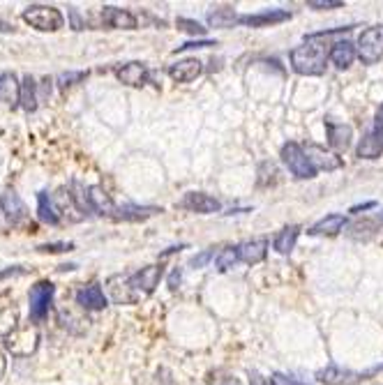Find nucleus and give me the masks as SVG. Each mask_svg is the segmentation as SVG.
Here are the masks:
<instances>
[{"mask_svg":"<svg viewBox=\"0 0 383 385\" xmlns=\"http://www.w3.org/2000/svg\"><path fill=\"white\" fill-rule=\"evenodd\" d=\"M76 302L81 304L83 309H92V311H99L106 307V295L104 290L99 288L97 284H90V286H83L81 290L76 293Z\"/></svg>","mask_w":383,"mask_h":385,"instance_id":"f3484780","label":"nucleus"},{"mask_svg":"<svg viewBox=\"0 0 383 385\" xmlns=\"http://www.w3.org/2000/svg\"><path fill=\"white\" fill-rule=\"evenodd\" d=\"M5 369H7L5 358H3V353H0V379H3V376H5Z\"/></svg>","mask_w":383,"mask_h":385,"instance_id":"49530a36","label":"nucleus"},{"mask_svg":"<svg viewBox=\"0 0 383 385\" xmlns=\"http://www.w3.org/2000/svg\"><path fill=\"white\" fill-rule=\"evenodd\" d=\"M178 28H183L190 35H206V28L194 19H178Z\"/></svg>","mask_w":383,"mask_h":385,"instance_id":"473e14b6","label":"nucleus"},{"mask_svg":"<svg viewBox=\"0 0 383 385\" xmlns=\"http://www.w3.org/2000/svg\"><path fill=\"white\" fill-rule=\"evenodd\" d=\"M21 106L26 108L28 113H33L35 108H38V83H35V79L31 74L24 76V81H21Z\"/></svg>","mask_w":383,"mask_h":385,"instance_id":"bb28decb","label":"nucleus"},{"mask_svg":"<svg viewBox=\"0 0 383 385\" xmlns=\"http://www.w3.org/2000/svg\"><path fill=\"white\" fill-rule=\"evenodd\" d=\"M346 31H351V26L307 35L305 42L291 51V67H293L295 74L321 76L323 72H326V60L330 58V49L323 40H328L330 35H335V33H346Z\"/></svg>","mask_w":383,"mask_h":385,"instance_id":"f257e3e1","label":"nucleus"},{"mask_svg":"<svg viewBox=\"0 0 383 385\" xmlns=\"http://www.w3.org/2000/svg\"><path fill=\"white\" fill-rule=\"evenodd\" d=\"M180 277H183V272H180L178 268H176V270L171 272V277H169V286H171V288H178V284H180Z\"/></svg>","mask_w":383,"mask_h":385,"instance_id":"79ce46f5","label":"nucleus"},{"mask_svg":"<svg viewBox=\"0 0 383 385\" xmlns=\"http://www.w3.org/2000/svg\"><path fill=\"white\" fill-rule=\"evenodd\" d=\"M38 249L47 252V254H60V252H72L74 249V245L72 243H51V245H40Z\"/></svg>","mask_w":383,"mask_h":385,"instance_id":"c9c22d12","label":"nucleus"},{"mask_svg":"<svg viewBox=\"0 0 383 385\" xmlns=\"http://www.w3.org/2000/svg\"><path fill=\"white\" fill-rule=\"evenodd\" d=\"M326 132H328V143L335 150L344 152L351 145L353 129L349 125H332V122H326Z\"/></svg>","mask_w":383,"mask_h":385,"instance_id":"5701e85b","label":"nucleus"},{"mask_svg":"<svg viewBox=\"0 0 383 385\" xmlns=\"http://www.w3.org/2000/svg\"><path fill=\"white\" fill-rule=\"evenodd\" d=\"M115 76L120 79L125 85H132V88H141V85L148 83V67L143 63H125L122 67L115 69Z\"/></svg>","mask_w":383,"mask_h":385,"instance_id":"ddd939ff","label":"nucleus"},{"mask_svg":"<svg viewBox=\"0 0 383 385\" xmlns=\"http://www.w3.org/2000/svg\"><path fill=\"white\" fill-rule=\"evenodd\" d=\"M305 152H307L309 162H312V166L316 171H319V169L335 171V169L342 166V159H339L337 155H332V152H328V150H323L321 145H316V143H309L305 148Z\"/></svg>","mask_w":383,"mask_h":385,"instance_id":"2eb2a0df","label":"nucleus"},{"mask_svg":"<svg viewBox=\"0 0 383 385\" xmlns=\"http://www.w3.org/2000/svg\"><path fill=\"white\" fill-rule=\"evenodd\" d=\"M288 19H291V12L288 10H266L259 14H243V17H238V24L250 28H266V26L282 24V21H288Z\"/></svg>","mask_w":383,"mask_h":385,"instance_id":"1a4fd4ad","label":"nucleus"},{"mask_svg":"<svg viewBox=\"0 0 383 385\" xmlns=\"http://www.w3.org/2000/svg\"><path fill=\"white\" fill-rule=\"evenodd\" d=\"M270 383L272 385H307V383H300V381H295V379H288V376H284V374H272L270 376Z\"/></svg>","mask_w":383,"mask_h":385,"instance_id":"4c0bfd02","label":"nucleus"},{"mask_svg":"<svg viewBox=\"0 0 383 385\" xmlns=\"http://www.w3.org/2000/svg\"><path fill=\"white\" fill-rule=\"evenodd\" d=\"M241 261V254H238V247H227V249H222L218 256H215V265L220 268V270H229V268H234V263Z\"/></svg>","mask_w":383,"mask_h":385,"instance_id":"7c9ffc66","label":"nucleus"},{"mask_svg":"<svg viewBox=\"0 0 383 385\" xmlns=\"http://www.w3.org/2000/svg\"><path fill=\"white\" fill-rule=\"evenodd\" d=\"M26 270L24 268H19V265H14V268H7V270L0 272V279H5V277H14V275H24Z\"/></svg>","mask_w":383,"mask_h":385,"instance_id":"a19ab883","label":"nucleus"},{"mask_svg":"<svg viewBox=\"0 0 383 385\" xmlns=\"http://www.w3.org/2000/svg\"><path fill=\"white\" fill-rule=\"evenodd\" d=\"M38 217L42 222H47V224H58V222H60V215H58L54 201L49 199L47 192L38 194Z\"/></svg>","mask_w":383,"mask_h":385,"instance_id":"cd10ccee","label":"nucleus"},{"mask_svg":"<svg viewBox=\"0 0 383 385\" xmlns=\"http://www.w3.org/2000/svg\"><path fill=\"white\" fill-rule=\"evenodd\" d=\"M250 379H252V385H272L270 379H261V376H259L256 372H252Z\"/></svg>","mask_w":383,"mask_h":385,"instance_id":"37998d69","label":"nucleus"},{"mask_svg":"<svg viewBox=\"0 0 383 385\" xmlns=\"http://www.w3.org/2000/svg\"><path fill=\"white\" fill-rule=\"evenodd\" d=\"M379 369L381 367L370 369V372H353V369H342L337 365H330V367L319 369V372H316V381L323 383V385H353L358 381H365L367 376L379 372Z\"/></svg>","mask_w":383,"mask_h":385,"instance_id":"0eeeda50","label":"nucleus"},{"mask_svg":"<svg viewBox=\"0 0 383 385\" xmlns=\"http://www.w3.org/2000/svg\"><path fill=\"white\" fill-rule=\"evenodd\" d=\"M81 79H85V72H65V74L58 76V85L67 88V85H72L74 81H81Z\"/></svg>","mask_w":383,"mask_h":385,"instance_id":"f704fd0d","label":"nucleus"},{"mask_svg":"<svg viewBox=\"0 0 383 385\" xmlns=\"http://www.w3.org/2000/svg\"><path fill=\"white\" fill-rule=\"evenodd\" d=\"M56 286L51 281H38L31 293H28V300H31V318L35 323L44 321L49 309H51V300H54Z\"/></svg>","mask_w":383,"mask_h":385,"instance_id":"423d86ee","label":"nucleus"},{"mask_svg":"<svg viewBox=\"0 0 383 385\" xmlns=\"http://www.w3.org/2000/svg\"><path fill=\"white\" fill-rule=\"evenodd\" d=\"M238 24V17L231 7H218V10L208 12V26L213 28H231Z\"/></svg>","mask_w":383,"mask_h":385,"instance_id":"c85d7f7f","label":"nucleus"},{"mask_svg":"<svg viewBox=\"0 0 383 385\" xmlns=\"http://www.w3.org/2000/svg\"><path fill=\"white\" fill-rule=\"evenodd\" d=\"M349 227L346 224V217L344 215H326L323 220H319L314 224L312 229H307L309 236H337Z\"/></svg>","mask_w":383,"mask_h":385,"instance_id":"a211bd4d","label":"nucleus"},{"mask_svg":"<svg viewBox=\"0 0 383 385\" xmlns=\"http://www.w3.org/2000/svg\"><path fill=\"white\" fill-rule=\"evenodd\" d=\"M24 21L31 24L33 28H38L42 33H54L60 31L65 26V17L60 14V10H56L51 5H31L26 7L24 12Z\"/></svg>","mask_w":383,"mask_h":385,"instance_id":"7ed1b4c3","label":"nucleus"},{"mask_svg":"<svg viewBox=\"0 0 383 385\" xmlns=\"http://www.w3.org/2000/svg\"><path fill=\"white\" fill-rule=\"evenodd\" d=\"M0 208H3L5 217L12 224H21L28 217V210H26L24 201H21V196L17 192H5L3 199H0Z\"/></svg>","mask_w":383,"mask_h":385,"instance_id":"dca6fc26","label":"nucleus"},{"mask_svg":"<svg viewBox=\"0 0 383 385\" xmlns=\"http://www.w3.org/2000/svg\"><path fill=\"white\" fill-rule=\"evenodd\" d=\"M12 31H14V28H12L10 24H7V21L0 19V33H12Z\"/></svg>","mask_w":383,"mask_h":385,"instance_id":"a18cd8bd","label":"nucleus"},{"mask_svg":"<svg viewBox=\"0 0 383 385\" xmlns=\"http://www.w3.org/2000/svg\"><path fill=\"white\" fill-rule=\"evenodd\" d=\"M356 56H358V49L353 47L349 40L335 42V44L330 47V60L335 63V67H339V69L351 67V63L356 60Z\"/></svg>","mask_w":383,"mask_h":385,"instance_id":"aec40b11","label":"nucleus"},{"mask_svg":"<svg viewBox=\"0 0 383 385\" xmlns=\"http://www.w3.org/2000/svg\"><path fill=\"white\" fill-rule=\"evenodd\" d=\"M88 196H90V206H92V213H99V215H115V206L113 201L109 199L102 187H88Z\"/></svg>","mask_w":383,"mask_h":385,"instance_id":"b1692460","label":"nucleus"},{"mask_svg":"<svg viewBox=\"0 0 383 385\" xmlns=\"http://www.w3.org/2000/svg\"><path fill=\"white\" fill-rule=\"evenodd\" d=\"M279 157H282V162L286 164V169L291 171L295 178H300V180L316 178V169L312 166V162H309L305 148L298 145L295 141H288V143L282 145Z\"/></svg>","mask_w":383,"mask_h":385,"instance_id":"f03ea898","label":"nucleus"},{"mask_svg":"<svg viewBox=\"0 0 383 385\" xmlns=\"http://www.w3.org/2000/svg\"><path fill=\"white\" fill-rule=\"evenodd\" d=\"M204 72V63L197 60V58H185V60L173 63L169 67V76L178 83H190L197 76H201Z\"/></svg>","mask_w":383,"mask_h":385,"instance_id":"9b49d317","label":"nucleus"},{"mask_svg":"<svg viewBox=\"0 0 383 385\" xmlns=\"http://www.w3.org/2000/svg\"><path fill=\"white\" fill-rule=\"evenodd\" d=\"M208 385H241V381L227 369H215V372H208Z\"/></svg>","mask_w":383,"mask_h":385,"instance_id":"2f4dec72","label":"nucleus"},{"mask_svg":"<svg viewBox=\"0 0 383 385\" xmlns=\"http://www.w3.org/2000/svg\"><path fill=\"white\" fill-rule=\"evenodd\" d=\"M377 220H379V224H381V227H383V210H381V213H379V217H377Z\"/></svg>","mask_w":383,"mask_h":385,"instance_id":"de8ad7c7","label":"nucleus"},{"mask_svg":"<svg viewBox=\"0 0 383 385\" xmlns=\"http://www.w3.org/2000/svg\"><path fill=\"white\" fill-rule=\"evenodd\" d=\"M19 309L17 304H14V300L7 293L0 295V337H7L12 335L14 330L19 328Z\"/></svg>","mask_w":383,"mask_h":385,"instance_id":"f8f14e48","label":"nucleus"},{"mask_svg":"<svg viewBox=\"0 0 383 385\" xmlns=\"http://www.w3.org/2000/svg\"><path fill=\"white\" fill-rule=\"evenodd\" d=\"M160 279H162V265H146V268H141L139 272H134L132 277H127L129 286L146 295L153 293L155 286L160 284Z\"/></svg>","mask_w":383,"mask_h":385,"instance_id":"6e6552de","label":"nucleus"},{"mask_svg":"<svg viewBox=\"0 0 383 385\" xmlns=\"http://www.w3.org/2000/svg\"><path fill=\"white\" fill-rule=\"evenodd\" d=\"M358 58L365 65H374L383 58V26H370L358 38Z\"/></svg>","mask_w":383,"mask_h":385,"instance_id":"39448f33","label":"nucleus"},{"mask_svg":"<svg viewBox=\"0 0 383 385\" xmlns=\"http://www.w3.org/2000/svg\"><path fill=\"white\" fill-rule=\"evenodd\" d=\"M381 152H383V139H381L379 134L370 132V134L363 136V141H360L356 155L360 159H377Z\"/></svg>","mask_w":383,"mask_h":385,"instance_id":"a878e982","label":"nucleus"},{"mask_svg":"<svg viewBox=\"0 0 383 385\" xmlns=\"http://www.w3.org/2000/svg\"><path fill=\"white\" fill-rule=\"evenodd\" d=\"M238 254H241V261H245V263H250V265L261 263L266 259V254H268V240L259 238V240H247V243L238 245Z\"/></svg>","mask_w":383,"mask_h":385,"instance_id":"6ab92c4d","label":"nucleus"},{"mask_svg":"<svg viewBox=\"0 0 383 385\" xmlns=\"http://www.w3.org/2000/svg\"><path fill=\"white\" fill-rule=\"evenodd\" d=\"M102 24L109 26V28H122V31H134L139 26V21L132 12L127 10H120V7H104L102 10Z\"/></svg>","mask_w":383,"mask_h":385,"instance_id":"4468645a","label":"nucleus"},{"mask_svg":"<svg viewBox=\"0 0 383 385\" xmlns=\"http://www.w3.org/2000/svg\"><path fill=\"white\" fill-rule=\"evenodd\" d=\"M307 7L309 10H337V7H344V0H309Z\"/></svg>","mask_w":383,"mask_h":385,"instance_id":"72a5a7b5","label":"nucleus"},{"mask_svg":"<svg viewBox=\"0 0 383 385\" xmlns=\"http://www.w3.org/2000/svg\"><path fill=\"white\" fill-rule=\"evenodd\" d=\"M180 208L185 210H192V213H199V215H211V213H220V201L213 199L211 194H204V192H190L185 194V199L180 201Z\"/></svg>","mask_w":383,"mask_h":385,"instance_id":"9d476101","label":"nucleus"},{"mask_svg":"<svg viewBox=\"0 0 383 385\" xmlns=\"http://www.w3.org/2000/svg\"><path fill=\"white\" fill-rule=\"evenodd\" d=\"M157 213H162V208H155V206H132V203H127V206L122 208H115V220H127V222H139V220H148V217H153Z\"/></svg>","mask_w":383,"mask_h":385,"instance_id":"412c9836","label":"nucleus"},{"mask_svg":"<svg viewBox=\"0 0 383 385\" xmlns=\"http://www.w3.org/2000/svg\"><path fill=\"white\" fill-rule=\"evenodd\" d=\"M213 256H215V252L208 249V252H204V254H199V256H194V259L190 261V265H192V268H204Z\"/></svg>","mask_w":383,"mask_h":385,"instance_id":"58836bf2","label":"nucleus"},{"mask_svg":"<svg viewBox=\"0 0 383 385\" xmlns=\"http://www.w3.org/2000/svg\"><path fill=\"white\" fill-rule=\"evenodd\" d=\"M377 203L374 201H367V203H360V206H353L351 208V213H363V210H370V208H374Z\"/></svg>","mask_w":383,"mask_h":385,"instance_id":"c03bdc74","label":"nucleus"},{"mask_svg":"<svg viewBox=\"0 0 383 385\" xmlns=\"http://www.w3.org/2000/svg\"><path fill=\"white\" fill-rule=\"evenodd\" d=\"M374 134H379L381 139H383V106L377 111V118H374V129H372Z\"/></svg>","mask_w":383,"mask_h":385,"instance_id":"ea45409f","label":"nucleus"},{"mask_svg":"<svg viewBox=\"0 0 383 385\" xmlns=\"http://www.w3.org/2000/svg\"><path fill=\"white\" fill-rule=\"evenodd\" d=\"M298 236H300V227H286L282 229L277 236H275L272 247L277 254H291L295 243H298Z\"/></svg>","mask_w":383,"mask_h":385,"instance_id":"393cba45","label":"nucleus"},{"mask_svg":"<svg viewBox=\"0 0 383 385\" xmlns=\"http://www.w3.org/2000/svg\"><path fill=\"white\" fill-rule=\"evenodd\" d=\"M208 47H218V42H213V40L187 42V44H183V47H178V49H176V54H178V51H190V49H208Z\"/></svg>","mask_w":383,"mask_h":385,"instance_id":"e433bc0d","label":"nucleus"},{"mask_svg":"<svg viewBox=\"0 0 383 385\" xmlns=\"http://www.w3.org/2000/svg\"><path fill=\"white\" fill-rule=\"evenodd\" d=\"M38 346H40V332L35 325H24V328H17L12 335L5 337V348L14 358H28V355L38 351Z\"/></svg>","mask_w":383,"mask_h":385,"instance_id":"20e7f679","label":"nucleus"},{"mask_svg":"<svg viewBox=\"0 0 383 385\" xmlns=\"http://www.w3.org/2000/svg\"><path fill=\"white\" fill-rule=\"evenodd\" d=\"M0 101L17 106L21 101V83H17V76L5 72L0 74Z\"/></svg>","mask_w":383,"mask_h":385,"instance_id":"4be33fe9","label":"nucleus"},{"mask_svg":"<svg viewBox=\"0 0 383 385\" xmlns=\"http://www.w3.org/2000/svg\"><path fill=\"white\" fill-rule=\"evenodd\" d=\"M353 240H370V238L377 234V227H374V222L370 220H363V222H353L349 224V231H346Z\"/></svg>","mask_w":383,"mask_h":385,"instance_id":"c756f323","label":"nucleus"}]
</instances>
